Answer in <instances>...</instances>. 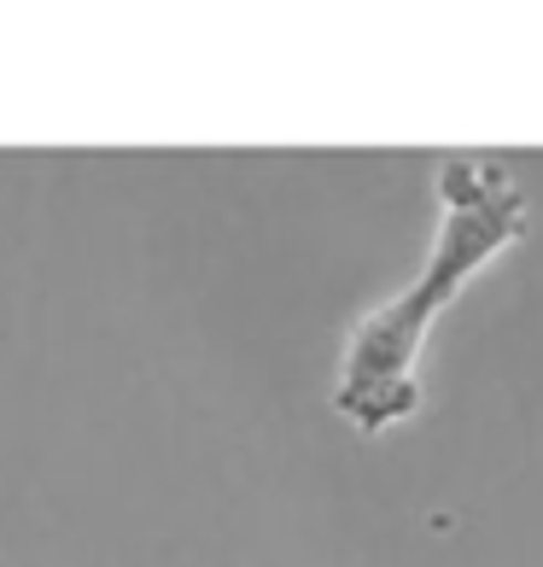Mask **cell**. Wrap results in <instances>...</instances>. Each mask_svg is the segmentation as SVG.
I'll return each mask as SVG.
<instances>
[{"label":"cell","instance_id":"obj_1","mask_svg":"<svg viewBox=\"0 0 543 567\" xmlns=\"http://www.w3.org/2000/svg\"><path fill=\"white\" fill-rule=\"evenodd\" d=\"M432 199H438V223L415 281L351 322L340 346L333 410L363 439L398 433L421 410V357L432 328L532 228V199L520 176L503 158H485V153H456L438 164Z\"/></svg>","mask_w":543,"mask_h":567}]
</instances>
